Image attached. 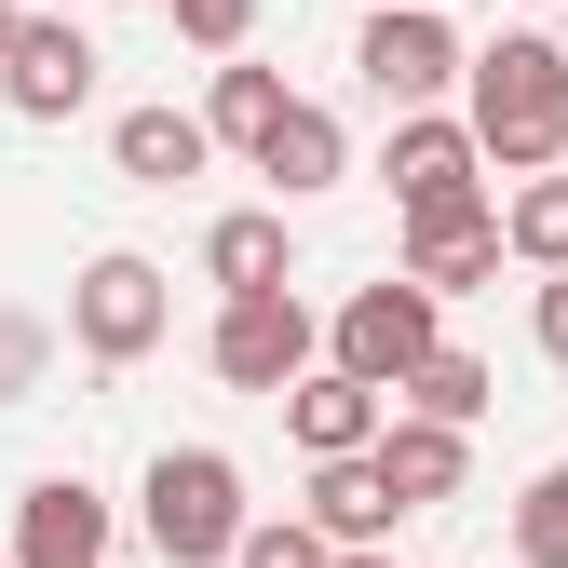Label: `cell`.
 Returning a JSON list of instances; mask_svg holds the SVG:
<instances>
[{
  "instance_id": "obj_1",
  "label": "cell",
  "mask_w": 568,
  "mask_h": 568,
  "mask_svg": "<svg viewBox=\"0 0 568 568\" xmlns=\"http://www.w3.org/2000/svg\"><path fill=\"white\" fill-rule=\"evenodd\" d=\"M460 109H474V135H487V163H501V176H541V163H568V41H541V28H501V41L474 54Z\"/></svg>"
},
{
  "instance_id": "obj_2",
  "label": "cell",
  "mask_w": 568,
  "mask_h": 568,
  "mask_svg": "<svg viewBox=\"0 0 568 568\" xmlns=\"http://www.w3.org/2000/svg\"><path fill=\"white\" fill-rule=\"evenodd\" d=\"M135 528H150L163 568H231L257 501H244V460L231 447H163L150 474H135Z\"/></svg>"
},
{
  "instance_id": "obj_3",
  "label": "cell",
  "mask_w": 568,
  "mask_h": 568,
  "mask_svg": "<svg viewBox=\"0 0 568 568\" xmlns=\"http://www.w3.org/2000/svg\"><path fill=\"white\" fill-rule=\"evenodd\" d=\"M68 338H82V366H150L176 338V271L135 257V244H95L68 271Z\"/></svg>"
},
{
  "instance_id": "obj_4",
  "label": "cell",
  "mask_w": 568,
  "mask_h": 568,
  "mask_svg": "<svg viewBox=\"0 0 568 568\" xmlns=\"http://www.w3.org/2000/svg\"><path fill=\"white\" fill-rule=\"evenodd\" d=\"M325 352H338L352 379H379V393H406V379H419V366H434V352H447V298H434V284H419V271H393V284H352V298L325 312Z\"/></svg>"
},
{
  "instance_id": "obj_5",
  "label": "cell",
  "mask_w": 568,
  "mask_h": 568,
  "mask_svg": "<svg viewBox=\"0 0 568 568\" xmlns=\"http://www.w3.org/2000/svg\"><path fill=\"white\" fill-rule=\"evenodd\" d=\"M352 68H366L379 109H447L474 82V54L447 28V0H366V28H352Z\"/></svg>"
},
{
  "instance_id": "obj_6",
  "label": "cell",
  "mask_w": 568,
  "mask_h": 568,
  "mask_svg": "<svg viewBox=\"0 0 568 568\" xmlns=\"http://www.w3.org/2000/svg\"><path fill=\"white\" fill-rule=\"evenodd\" d=\"M203 366H217L231 393H284L325 366V325L298 284H257V298H217V325H203Z\"/></svg>"
},
{
  "instance_id": "obj_7",
  "label": "cell",
  "mask_w": 568,
  "mask_h": 568,
  "mask_svg": "<svg viewBox=\"0 0 568 568\" xmlns=\"http://www.w3.org/2000/svg\"><path fill=\"white\" fill-rule=\"evenodd\" d=\"M379 176H393V217H434V203H487V135H474V109H393Z\"/></svg>"
},
{
  "instance_id": "obj_8",
  "label": "cell",
  "mask_w": 568,
  "mask_h": 568,
  "mask_svg": "<svg viewBox=\"0 0 568 568\" xmlns=\"http://www.w3.org/2000/svg\"><path fill=\"white\" fill-rule=\"evenodd\" d=\"M0 109H14V122H82L95 109V41L68 14H28L14 54H0Z\"/></svg>"
},
{
  "instance_id": "obj_9",
  "label": "cell",
  "mask_w": 568,
  "mask_h": 568,
  "mask_svg": "<svg viewBox=\"0 0 568 568\" xmlns=\"http://www.w3.org/2000/svg\"><path fill=\"white\" fill-rule=\"evenodd\" d=\"M366 460H379V487H393L406 515H447L460 487H474V434H460V419H419V406L379 419V447H366Z\"/></svg>"
},
{
  "instance_id": "obj_10",
  "label": "cell",
  "mask_w": 568,
  "mask_h": 568,
  "mask_svg": "<svg viewBox=\"0 0 568 568\" xmlns=\"http://www.w3.org/2000/svg\"><path fill=\"white\" fill-rule=\"evenodd\" d=\"M271 406H284V434H298V460H352V447H379V419H393V393H379V379H352L338 352H325L312 379H284Z\"/></svg>"
},
{
  "instance_id": "obj_11",
  "label": "cell",
  "mask_w": 568,
  "mask_h": 568,
  "mask_svg": "<svg viewBox=\"0 0 568 568\" xmlns=\"http://www.w3.org/2000/svg\"><path fill=\"white\" fill-rule=\"evenodd\" d=\"M14 568H109V501L82 474H41L14 501Z\"/></svg>"
},
{
  "instance_id": "obj_12",
  "label": "cell",
  "mask_w": 568,
  "mask_h": 568,
  "mask_svg": "<svg viewBox=\"0 0 568 568\" xmlns=\"http://www.w3.org/2000/svg\"><path fill=\"white\" fill-rule=\"evenodd\" d=\"M501 203H434V217H406V271L434 284V298H474L487 271H501Z\"/></svg>"
},
{
  "instance_id": "obj_13",
  "label": "cell",
  "mask_w": 568,
  "mask_h": 568,
  "mask_svg": "<svg viewBox=\"0 0 568 568\" xmlns=\"http://www.w3.org/2000/svg\"><path fill=\"white\" fill-rule=\"evenodd\" d=\"M244 163H257V176H271L284 203H325V190L352 176V135H338V109H325V95H284V122L257 135Z\"/></svg>"
},
{
  "instance_id": "obj_14",
  "label": "cell",
  "mask_w": 568,
  "mask_h": 568,
  "mask_svg": "<svg viewBox=\"0 0 568 568\" xmlns=\"http://www.w3.org/2000/svg\"><path fill=\"white\" fill-rule=\"evenodd\" d=\"M109 163L135 176V190H176V176H203V163H217V122H203V109H122L109 122Z\"/></svg>"
},
{
  "instance_id": "obj_15",
  "label": "cell",
  "mask_w": 568,
  "mask_h": 568,
  "mask_svg": "<svg viewBox=\"0 0 568 568\" xmlns=\"http://www.w3.org/2000/svg\"><path fill=\"white\" fill-rule=\"evenodd\" d=\"M203 284L217 298H257V284H298V244H284V203H231L203 231Z\"/></svg>"
},
{
  "instance_id": "obj_16",
  "label": "cell",
  "mask_w": 568,
  "mask_h": 568,
  "mask_svg": "<svg viewBox=\"0 0 568 568\" xmlns=\"http://www.w3.org/2000/svg\"><path fill=\"white\" fill-rule=\"evenodd\" d=\"M298 515H312V528L352 555V541H393V515H406V501L379 487V460L352 447V460H312V501H298Z\"/></svg>"
},
{
  "instance_id": "obj_17",
  "label": "cell",
  "mask_w": 568,
  "mask_h": 568,
  "mask_svg": "<svg viewBox=\"0 0 568 568\" xmlns=\"http://www.w3.org/2000/svg\"><path fill=\"white\" fill-rule=\"evenodd\" d=\"M501 244H515L528 271H568V163H541V176L501 190Z\"/></svg>"
},
{
  "instance_id": "obj_18",
  "label": "cell",
  "mask_w": 568,
  "mask_h": 568,
  "mask_svg": "<svg viewBox=\"0 0 568 568\" xmlns=\"http://www.w3.org/2000/svg\"><path fill=\"white\" fill-rule=\"evenodd\" d=\"M203 122H217V150H257V135L284 122V68H257V54H217V95H203Z\"/></svg>"
},
{
  "instance_id": "obj_19",
  "label": "cell",
  "mask_w": 568,
  "mask_h": 568,
  "mask_svg": "<svg viewBox=\"0 0 568 568\" xmlns=\"http://www.w3.org/2000/svg\"><path fill=\"white\" fill-rule=\"evenodd\" d=\"M393 406H419V419H460V434H474V419L501 406V379H487V352H460V338H447V352H434V366H419Z\"/></svg>"
},
{
  "instance_id": "obj_20",
  "label": "cell",
  "mask_w": 568,
  "mask_h": 568,
  "mask_svg": "<svg viewBox=\"0 0 568 568\" xmlns=\"http://www.w3.org/2000/svg\"><path fill=\"white\" fill-rule=\"evenodd\" d=\"M515 555H528V568H568V460L528 474V501H515Z\"/></svg>"
},
{
  "instance_id": "obj_21",
  "label": "cell",
  "mask_w": 568,
  "mask_h": 568,
  "mask_svg": "<svg viewBox=\"0 0 568 568\" xmlns=\"http://www.w3.org/2000/svg\"><path fill=\"white\" fill-rule=\"evenodd\" d=\"M231 568H338V541H325V528H312V515H257V528H244V555H231Z\"/></svg>"
},
{
  "instance_id": "obj_22",
  "label": "cell",
  "mask_w": 568,
  "mask_h": 568,
  "mask_svg": "<svg viewBox=\"0 0 568 568\" xmlns=\"http://www.w3.org/2000/svg\"><path fill=\"white\" fill-rule=\"evenodd\" d=\"M163 14H176L190 54H244V41H257V0H163Z\"/></svg>"
},
{
  "instance_id": "obj_23",
  "label": "cell",
  "mask_w": 568,
  "mask_h": 568,
  "mask_svg": "<svg viewBox=\"0 0 568 568\" xmlns=\"http://www.w3.org/2000/svg\"><path fill=\"white\" fill-rule=\"evenodd\" d=\"M41 352H54V338H41V325H28V312H0V406H14V393H28V379H41Z\"/></svg>"
},
{
  "instance_id": "obj_24",
  "label": "cell",
  "mask_w": 568,
  "mask_h": 568,
  "mask_svg": "<svg viewBox=\"0 0 568 568\" xmlns=\"http://www.w3.org/2000/svg\"><path fill=\"white\" fill-rule=\"evenodd\" d=\"M528 325H541V352L568 366V271H541V312H528Z\"/></svg>"
},
{
  "instance_id": "obj_25",
  "label": "cell",
  "mask_w": 568,
  "mask_h": 568,
  "mask_svg": "<svg viewBox=\"0 0 568 568\" xmlns=\"http://www.w3.org/2000/svg\"><path fill=\"white\" fill-rule=\"evenodd\" d=\"M338 568H406V555H393V541H352V555H338Z\"/></svg>"
},
{
  "instance_id": "obj_26",
  "label": "cell",
  "mask_w": 568,
  "mask_h": 568,
  "mask_svg": "<svg viewBox=\"0 0 568 568\" xmlns=\"http://www.w3.org/2000/svg\"><path fill=\"white\" fill-rule=\"evenodd\" d=\"M14 28H28V0H0V54H14Z\"/></svg>"
},
{
  "instance_id": "obj_27",
  "label": "cell",
  "mask_w": 568,
  "mask_h": 568,
  "mask_svg": "<svg viewBox=\"0 0 568 568\" xmlns=\"http://www.w3.org/2000/svg\"><path fill=\"white\" fill-rule=\"evenodd\" d=\"M0 568H14V555H0Z\"/></svg>"
},
{
  "instance_id": "obj_28",
  "label": "cell",
  "mask_w": 568,
  "mask_h": 568,
  "mask_svg": "<svg viewBox=\"0 0 568 568\" xmlns=\"http://www.w3.org/2000/svg\"><path fill=\"white\" fill-rule=\"evenodd\" d=\"M515 568H528V555H515Z\"/></svg>"
}]
</instances>
